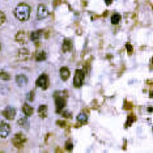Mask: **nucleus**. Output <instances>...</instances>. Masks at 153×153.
<instances>
[{"label":"nucleus","mask_w":153,"mask_h":153,"mask_svg":"<svg viewBox=\"0 0 153 153\" xmlns=\"http://www.w3.org/2000/svg\"><path fill=\"white\" fill-rule=\"evenodd\" d=\"M15 16L20 21H28L30 16V7L28 4H19L15 9Z\"/></svg>","instance_id":"f257e3e1"},{"label":"nucleus","mask_w":153,"mask_h":153,"mask_svg":"<svg viewBox=\"0 0 153 153\" xmlns=\"http://www.w3.org/2000/svg\"><path fill=\"white\" fill-rule=\"evenodd\" d=\"M25 141H26V139H25V136L22 134H16L13 136V140H12L13 145L17 148V149H21V148L24 147Z\"/></svg>","instance_id":"f03ea898"},{"label":"nucleus","mask_w":153,"mask_h":153,"mask_svg":"<svg viewBox=\"0 0 153 153\" xmlns=\"http://www.w3.org/2000/svg\"><path fill=\"white\" fill-rule=\"evenodd\" d=\"M82 84H84V71L77 69L76 73H75V77H73V85L76 88H80Z\"/></svg>","instance_id":"7ed1b4c3"},{"label":"nucleus","mask_w":153,"mask_h":153,"mask_svg":"<svg viewBox=\"0 0 153 153\" xmlns=\"http://www.w3.org/2000/svg\"><path fill=\"white\" fill-rule=\"evenodd\" d=\"M55 103H56V111H58V113H60V111L66 107V103H67L66 97H63V96H59V93H56V94H55Z\"/></svg>","instance_id":"20e7f679"},{"label":"nucleus","mask_w":153,"mask_h":153,"mask_svg":"<svg viewBox=\"0 0 153 153\" xmlns=\"http://www.w3.org/2000/svg\"><path fill=\"white\" fill-rule=\"evenodd\" d=\"M9 132H11V126H9L8 123H6V122L0 120V137L6 139L9 135Z\"/></svg>","instance_id":"39448f33"},{"label":"nucleus","mask_w":153,"mask_h":153,"mask_svg":"<svg viewBox=\"0 0 153 153\" xmlns=\"http://www.w3.org/2000/svg\"><path fill=\"white\" fill-rule=\"evenodd\" d=\"M35 85H37L38 88H42V89H47V88H48V77H47V75H41V76L38 77Z\"/></svg>","instance_id":"423d86ee"},{"label":"nucleus","mask_w":153,"mask_h":153,"mask_svg":"<svg viewBox=\"0 0 153 153\" xmlns=\"http://www.w3.org/2000/svg\"><path fill=\"white\" fill-rule=\"evenodd\" d=\"M47 16H48V11H47V8H46V6L39 4V6H38V9H37V19L42 20V19H46Z\"/></svg>","instance_id":"0eeeda50"},{"label":"nucleus","mask_w":153,"mask_h":153,"mask_svg":"<svg viewBox=\"0 0 153 153\" xmlns=\"http://www.w3.org/2000/svg\"><path fill=\"white\" fill-rule=\"evenodd\" d=\"M3 115L6 119H8V120H12V119H15V115H16V110H15L13 107H11V106H8V107H6L3 110Z\"/></svg>","instance_id":"6e6552de"},{"label":"nucleus","mask_w":153,"mask_h":153,"mask_svg":"<svg viewBox=\"0 0 153 153\" xmlns=\"http://www.w3.org/2000/svg\"><path fill=\"white\" fill-rule=\"evenodd\" d=\"M16 41L19 43H26V41H28L26 32H25V30H21V32L17 33V34H16Z\"/></svg>","instance_id":"1a4fd4ad"},{"label":"nucleus","mask_w":153,"mask_h":153,"mask_svg":"<svg viewBox=\"0 0 153 153\" xmlns=\"http://www.w3.org/2000/svg\"><path fill=\"white\" fill-rule=\"evenodd\" d=\"M19 59L20 60H29L30 59V53L28 48H21V50L19 51Z\"/></svg>","instance_id":"9d476101"},{"label":"nucleus","mask_w":153,"mask_h":153,"mask_svg":"<svg viewBox=\"0 0 153 153\" xmlns=\"http://www.w3.org/2000/svg\"><path fill=\"white\" fill-rule=\"evenodd\" d=\"M88 122V115L85 113H80L77 115V127H80L81 124H85Z\"/></svg>","instance_id":"9b49d317"},{"label":"nucleus","mask_w":153,"mask_h":153,"mask_svg":"<svg viewBox=\"0 0 153 153\" xmlns=\"http://www.w3.org/2000/svg\"><path fill=\"white\" fill-rule=\"evenodd\" d=\"M69 77V69L67 68V67H62L60 68V79L63 80V81H66V80H68Z\"/></svg>","instance_id":"f8f14e48"},{"label":"nucleus","mask_w":153,"mask_h":153,"mask_svg":"<svg viewBox=\"0 0 153 153\" xmlns=\"http://www.w3.org/2000/svg\"><path fill=\"white\" fill-rule=\"evenodd\" d=\"M38 114H39L41 118H46V116H47V106L41 105L39 107H38Z\"/></svg>","instance_id":"ddd939ff"},{"label":"nucleus","mask_w":153,"mask_h":153,"mask_svg":"<svg viewBox=\"0 0 153 153\" xmlns=\"http://www.w3.org/2000/svg\"><path fill=\"white\" fill-rule=\"evenodd\" d=\"M22 111H24V114L26 116H32L33 111H34V110H33V107L30 105H24V106H22Z\"/></svg>","instance_id":"4468645a"},{"label":"nucleus","mask_w":153,"mask_h":153,"mask_svg":"<svg viewBox=\"0 0 153 153\" xmlns=\"http://www.w3.org/2000/svg\"><path fill=\"white\" fill-rule=\"evenodd\" d=\"M62 48H63V53H68V51H71L72 48V43L69 39H66L63 42V46H62Z\"/></svg>","instance_id":"2eb2a0df"},{"label":"nucleus","mask_w":153,"mask_h":153,"mask_svg":"<svg viewBox=\"0 0 153 153\" xmlns=\"http://www.w3.org/2000/svg\"><path fill=\"white\" fill-rule=\"evenodd\" d=\"M16 82H17V85L22 87V85H25L28 82V79L24 76V75H19V76L16 77Z\"/></svg>","instance_id":"dca6fc26"},{"label":"nucleus","mask_w":153,"mask_h":153,"mask_svg":"<svg viewBox=\"0 0 153 153\" xmlns=\"http://www.w3.org/2000/svg\"><path fill=\"white\" fill-rule=\"evenodd\" d=\"M41 35H42V30H35V32H32V34H30V39L34 41V42H37V41L39 39Z\"/></svg>","instance_id":"f3484780"},{"label":"nucleus","mask_w":153,"mask_h":153,"mask_svg":"<svg viewBox=\"0 0 153 153\" xmlns=\"http://www.w3.org/2000/svg\"><path fill=\"white\" fill-rule=\"evenodd\" d=\"M46 59V53L45 51H38L37 53V56H35V60L37 62H42Z\"/></svg>","instance_id":"a211bd4d"},{"label":"nucleus","mask_w":153,"mask_h":153,"mask_svg":"<svg viewBox=\"0 0 153 153\" xmlns=\"http://www.w3.org/2000/svg\"><path fill=\"white\" fill-rule=\"evenodd\" d=\"M119 21H120V15L113 13V16H111V22H113L114 25H116V24H119Z\"/></svg>","instance_id":"6ab92c4d"},{"label":"nucleus","mask_w":153,"mask_h":153,"mask_svg":"<svg viewBox=\"0 0 153 153\" xmlns=\"http://www.w3.org/2000/svg\"><path fill=\"white\" fill-rule=\"evenodd\" d=\"M135 120H136V116H135V115H128V118H127V122H126V124H124V127H126V128H127V127H129Z\"/></svg>","instance_id":"aec40b11"},{"label":"nucleus","mask_w":153,"mask_h":153,"mask_svg":"<svg viewBox=\"0 0 153 153\" xmlns=\"http://www.w3.org/2000/svg\"><path fill=\"white\" fill-rule=\"evenodd\" d=\"M0 79H1V80H6V81H7V80H9V79H11V75H8V73H7V72H0Z\"/></svg>","instance_id":"412c9836"},{"label":"nucleus","mask_w":153,"mask_h":153,"mask_svg":"<svg viewBox=\"0 0 153 153\" xmlns=\"http://www.w3.org/2000/svg\"><path fill=\"white\" fill-rule=\"evenodd\" d=\"M19 124H20V126H22L24 128H28V126H29V123H28V120H26L25 118L20 119V120H19Z\"/></svg>","instance_id":"4be33fe9"},{"label":"nucleus","mask_w":153,"mask_h":153,"mask_svg":"<svg viewBox=\"0 0 153 153\" xmlns=\"http://www.w3.org/2000/svg\"><path fill=\"white\" fill-rule=\"evenodd\" d=\"M66 149L68 150V152H71V150L73 149V144H72V141H71V140H68V141L66 143Z\"/></svg>","instance_id":"5701e85b"},{"label":"nucleus","mask_w":153,"mask_h":153,"mask_svg":"<svg viewBox=\"0 0 153 153\" xmlns=\"http://www.w3.org/2000/svg\"><path fill=\"white\" fill-rule=\"evenodd\" d=\"M4 22H6V15L0 11V25H3Z\"/></svg>","instance_id":"b1692460"},{"label":"nucleus","mask_w":153,"mask_h":153,"mask_svg":"<svg viewBox=\"0 0 153 153\" xmlns=\"http://www.w3.org/2000/svg\"><path fill=\"white\" fill-rule=\"evenodd\" d=\"M34 100V92H29L28 93V101H33Z\"/></svg>","instance_id":"393cba45"},{"label":"nucleus","mask_w":153,"mask_h":153,"mask_svg":"<svg viewBox=\"0 0 153 153\" xmlns=\"http://www.w3.org/2000/svg\"><path fill=\"white\" fill-rule=\"evenodd\" d=\"M124 110H129V109H132V105L129 102H124V106H123Z\"/></svg>","instance_id":"a878e982"},{"label":"nucleus","mask_w":153,"mask_h":153,"mask_svg":"<svg viewBox=\"0 0 153 153\" xmlns=\"http://www.w3.org/2000/svg\"><path fill=\"white\" fill-rule=\"evenodd\" d=\"M126 47H127V51H128V54L131 55V54L134 53V50H132V46L129 45V43H127V45H126Z\"/></svg>","instance_id":"bb28decb"},{"label":"nucleus","mask_w":153,"mask_h":153,"mask_svg":"<svg viewBox=\"0 0 153 153\" xmlns=\"http://www.w3.org/2000/svg\"><path fill=\"white\" fill-rule=\"evenodd\" d=\"M56 124H58L59 127H66V126H67L64 120H58V122H56Z\"/></svg>","instance_id":"cd10ccee"},{"label":"nucleus","mask_w":153,"mask_h":153,"mask_svg":"<svg viewBox=\"0 0 153 153\" xmlns=\"http://www.w3.org/2000/svg\"><path fill=\"white\" fill-rule=\"evenodd\" d=\"M105 3H106V4H107V6H110V4H111V3H113V0H105Z\"/></svg>","instance_id":"c85d7f7f"},{"label":"nucleus","mask_w":153,"mask_h":153,"mask_svg":"<svg viewBox=\"0 0 153 153\" xmlns=\"http://www.w3.org/2000/svg\"><path fill=\"white\" fill-rule=\"evenodd\" d=\"M60 1H62V0H55V3H54V6H59V3H60Z\"/></svg>","instance_id":"c756f323"},{"label":"nucleus","mask_w":153,"mask_h":153,"mask_svg":"<svg viewBox=\"0 0 153 153\" xmlns=\"http://www.w3.org/2000/svg\"><path fill=\"white\" fill-rule=\"evenodd\" d=\"M152 67H153V58H152Z\"/></svg>","instance_id":"7c9ffc66"},{"label":"nucleus","mask_w":153,"mask_h":153,"mask_svg":"<svg viewBox=\"0 0 153 153\" xmlns=\"http://www.w3.org/2000/svg\"><path fill=\"white\" fill-rule=\"evenodd\" d=\"M0 47H1V46H0Z\"/></svg>","instance_id":"2f4dec72"}]
</instances>
